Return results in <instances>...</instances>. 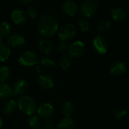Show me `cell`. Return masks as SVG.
I'll use <instances>...</instances> for the list:
<instances>
[{
  "label": "cell",
  "mask_w": 129,
  "mask_h": 129,
  "mask_svg": "<svg viewBox=\"0 0 129 129\" xmlns=\"http://www.w3.org/2000/svg\"><path fill=\"white\" fill-rule=\"evenodd\" d=\"M38 29L41 36L49 38L54 36L58 30V23L51 15L45 14L38 20Z\"/></svg>",
  "instance_id": "obj_1"
},
{
  "label": "cell",
  "mask_w": 129,
  "mask_h": 129,
  "mask_svg": "<svg viewBox=\"0 0 129 129\" xmlns=\"http://www.w3.org/2000/svg\"><path fill=\"white\" fill-rule=\"evenodd\" d=\"M17 106L18 109L26 116L33 115L37 110V104L34 98L29 95H21L17 99Z\"/></svg>",
  "instance_id": "obj_2"
},
{
  "label": "cell",
  "mask_w": 129,
  "mask_h": 129,
  "mask_svg": "<svg viewBox=\"0 0 129 129\" xmlns=\"http://www.w3.org/2000/svg\"><path fill=\"white\" fill-rule=\"evenodd\" d=\"M98 8L97 0H84L79 6V13L84 17H91L98 12Z\"/></svg>",
  "instance_id": "obj_3"
},
{
  "label": "cell",
  "mask_w": 129,
  "mask_h": 129,
  "mask_svg": "<svg viewBox=\"0 0 129 129\" xmlns=\"http://www.w3.org/2000/svg\"><path fill=\"white\" fill-rule=\"evenodd\" d=\"M76 34V28L73 23H67L63 25L57 30V36L61 41L67 42L75 37Z\"/></svg>",
  "instance_id": "obj_4"
},
{
  "label": "cell",
  "mask_w": 129,
  "mask_h": 129,
  "mask_svg": "<svg viewBox=\"0 0 129 129\" xmlns=\"http://www.w3.org/2000/svg\"><path fill=\"white\" fill-rule=\"evenodd\" d=\"M92 44L94 51L99 54H105L109 50V43L107 39L101 34H97L94 37Z\"/></svg>",
  "instance_id": "obj_5"
},
{
  "label": "cell",
  "mask_w": 129,
  "mask_h": 129,
  "mask_svg": "<svg viewBox=\"0 0 129 129\" xmlns=\"http://www.w3.org/2000/svg\"><path fill=\"white\" fill-rule=\"evenodd\" d=\"M18 63L23 67H33L37 65L39 63V58L35 52L26 51L20 55L18 58Z\"/></svg>",
  "instance_id": "obj_6"
},
{
  "label": "cell",
  "mask_w": 129,
  "mask_h": 129,
  "mask_svg": "<svg viewBox=\"0 0 129 129\" xmlns=\"http://www.w3.org/2000/svg\"><path fill=\"white\" fill-rule=\"evenodd\" d=\"M85 51V45L81 41H76L68 45L67 51V55L70 58H77L81 57Z\"/></svg>",
  "instance_id": "obj_7"
},
{
  "label": "cell",
  "mask_w": 129,
  "mask_h": 129,
  "mask_svg": "<svg viewBox=\"0 0 129 129\" xmlns=\"http://www.w3.org/2000/svg\"><path fill=\"white\" fill-rule=\"evenodd\" d=\"M36 113L39 117L45 119H49L54 116L55 109L50 103H42L37 107Z\"/></svg>",
  "instance_id": "obj_8"
},
{
  "label": "cell",
  "mask_w": 129,
  "mask_h": 129,
  "mask_svg": "<svg viewBox=\"0 0 129 129\" xmlns=\"http://www.w3.org/2000/svg\"><path fill=\"white\" fill-rule=\"evenodd\" d=\"M29 83L26 80L20 79L17 80L11 88L13 95L14 96H21L25 94L28 89H29Z\"/></svg>",
  "instance_id": "obj_9"
},
{
  "label": "cell",
  "mask_w": 129,
  "mask_h": 129,
  "mask_svg": "<svg viewBox=\"0 0 129 129\" xmlns=\"http://www.w3.org/2000/svg\"><path fill=\"white\" fill-rule=\"evenodd\" d=\"M127 71L126 64L121 60H116L110 64V73L115 76H122Z\"/></svg>",
  "instance_id": "obj_10"
},
{
  "label": "cell",
  "mask_w": 129,
  "mask_h": 129,
  "mask_svg": "<svg viewBox=\"0 0 129 129\" xmlns=\"http://www.w3.org/2000/svg\"><path fill=\"white\" fill-rule=\"evenodd\" d=\"M38 84L42 89L50 90L54 86V80L51 75L40 74L38 78Z\"/></svg>",
  "instance_id": "obj_11"
},
{
  "label": "cell",
  "mask_w": 129,
  "mask_h": 129,
  "mask_svg": "<svg viewBox=\"0 0 129 129\" xmlns=\"http://www.w3.org/2000/svg\"><path fill=\"white\" fill-rule=\"evenodd\" d=\"M112 19L117 23L124 22L128 17V11L121 7H116L113 8L110 13Z\"/></svg>",
  "instance_id": "obj_12"
},
{
  "label": "cell",
  "mask_w": 129,
  "mask_h": 129,
  "mask_svg": "<svg viewBox=\"0 0 129 129\" xmlns=\"http://www.w3.org/2000/svg\"><path fill=\"white\" fill-rule=\"evenodd\" d=\"M62 10L68 16L73 17L78 12V6L73 0H66L62 4Z\"/></svg>",
  "instance_id": "obj_13"
},
{
  "label": "cell",
  "mask_w": 129,
  "mask_h": 129,
  "mask_svg": "<svg viewBox=\"0 0 129 129\" xmlns=\"http://www.w3.org/2000/svg\"><path fill=\"white\" fill-rule=\"evenodd\" d=\"M25 42V38L24 36L20 33H12L11 35H9L8 39V44L14 48H17L21 45H23Z\"/></svg>",
  "instance_id": "obj_14"
},
{
  "label": "cell",
  "mask_w": 129,
  "mask_h": 129,
  "mask_svg": "<svg viewBox=\"0 0 129 129\" xmlns=\"http://www.w3.org/2000/svg\"><path fill=\"white\" fill-rule=\"evenodd\" d=\"M11 18L12 21L17 25H22L25 23L26 18L24 11L20 8L14 9L11 14Z\"/></svg>",
  "instance_id": "obj_15"
},
{
  "label": "cell",
  "mask_w": 129,
  "mask_h": 129,
  "mask_svg": "<svg viewBox=\"0 0 129 129\" xmlns=\"http://www.w3.org/2000/svg\"><path fill=\"white\" fill-rule=\"evenodd\" d=\"M75 127L76 122L70 116H64L57 124V129H74Z\"/></svg>",
  "instance_id": "obj_16"
},
{
  "label": "cell",
  "mask_w": 129,
  "mask_h": 129,
  "mask_svg": "<svg viewBox=\"0 0 129 129\" xmlns=\"http://www.w3.org/2000/svg\"><path fill=\"white\" fill-rule=\"evenodd\" d=\"M17 106V102L13 99H8L2 106V112L5 115H10L14 113Z\"/></svg>",
  "instance_id": "obj_17"
},
{
  "label": "cell",
  "mask_w": 129,
  "mask_h": 129,
  "mask_svg": "<svg viewBox=\"0 0 129 129\" xmlns=\"http://www.w3.org/2000/svg\"><path fill=\"white\" fill-rule=\"evenodd\" d=\"M13 96L11 88L6 83H0V100L10 99Z\"/></svg>",
  "instance_id": "obj_18"
},
{
  "label": "cell",
  "mask_w": 129,
  "mask_h": 129,
  "mask_svg": "<svg viewBox=\"0 0 129 129\" xmlns=\"http://www.w3.org/2000/svg\"><path fill=\"white\" fill-rule=\"evenodd\" d=\"M39 46L40 51L45 54H50L53 50V44L48 39H42L40 41Z\"/></svg>",
  "instance_id": "obj_19"
},
{
  "label": "cell",
  "mask_w": 129,
  "mask_h": 129,
  "mask_svg": "<svg viewBox=\"0 0 129 129\" xmlns=\"http://www.w3.org/2000/svg\"><path fill=\"white\" fill-rule=\"evenodd\" d=\"M11 55V48L2 42L0 43V62H4L8 59Z\"/></svg>",
  "instance_id": "obj_20"
},
{
  "label": "cell",
  "mask_w": 129,
  "mask_h": 129,
  "mask_svg": "<svg viewBox=\"0 0 129 129\" xmlns=\"http://www.w3.org/2000/svg\"><path fill=\"white\" fill-rule=\"evenodd\" d=\"M111 26H112L111 21L107 19H104L98 23L97 26V30L101 33H107L110 29Z\"/></svg>",
  "instance_id": "obj_21"
},
{
  "label": "cell",
  "mask_w": 129,
  "mask_h": 129,
  "mask_svg": "<svg viewBox=\"0 0 129 129\" xmlns=\"http://www.w3.org/2000/svg\"><path fill=\"white\" fill-rule=\"evenodd\" d=\"M58 65L63 70H67L71 66L70 57L67 54H62L58 60Z\"/></svg>",
  "instance_id": "obj_22"
},
{
  "label": "cell",
  "mask_w": 129,
  "mask_h": 129,
  "mask_svg": "<svg viewBox=\"0 0 129 129\" xmlns=\"http://www.w3.org/2000/svg\"><path fill=\"white\" fill-rule=\"evenodd\" d=\"M55 63H56V61L53 57L46 56V57H42L37 64H39V67H43L45 68H51L55 66Z\"/></svg>",
  "instance_id": "obj_23"
},
{
  "label": "cell",
  "mask_w": 129,
  "mask_h": 129,
  "mask_svg": "<svg viewBox=\"0 0 129 129\" xmlns=\"http://www.w3.org/2000/svg\"><path fill=\"white\" fill-rule=\"evenodd\" d=\"M74 110V106L70 101H66L61 107V113L64 116H70Z\"/></svg>",
  "instance_id": "obj_24"
},
{
  "label": "cell",
  "mask_w": 129,
  "mask_h": 129,
  "mask_svg": "<svg viewBox=\"0 0 129 129\" xmlns=\"http://www.w3.org/2000/svg\"><path fill=\"white\" fill-rule=\"evenodd\" d=\"M28 124L32 129H39L42 125V120L38 116L32 115L28 119Z\"/></svg>",
  "instance_id": "obj_25"
},
{
  "label": "cell",
  "mask_w": 129,
  "mask_h": 129,
  "mask_svg": "<svg viewBox=\"0 0 129 129\" xmlns=\"http://www.w3.org/2000/svg\"><path fill=\"white\" fill-rule=\"evenodd\" d=\"M10 69L6 66L0 67V83L6 82L10 77Z\"/></svg>",
  "instance_id": "obj_26"
},
{
  "label": "cell",
  "mask_w": 129,
  "mask_h": 129,
  "mask_svg": "<svg viewBox=\"0 0 129 129\" xmlns=\"http://www.w3.org/2000/svg\"><path fill=\"white\" fill-rule=\"evenodd\" d=\"M10 33H11L10 25L5 21L0 23V36L2 38H5L8 36L10 35Z\"/></svg>",
  "instance_id": "obj_27"
},
{
  "label": "cell",
  "mask_w": 129,
  "mask_h": 129,
  "mask_svg": "<svg viewBox=\"0 0 129 129\" xmlns=\"http://www.w3.org/2000/svg\"><path fill=\"white\" fill-rule=\"evenodd\" d=\"M128 115V113L126 109H119L115 112V119L117 121H123L127 119Z\"/></svg>",
  "instance_id": "obj_28"
},
{
  "label": "cell",
  "mask_w": 129,
  "mask_h": 129,
  "mask_svg": "<svg viewBox=\"0 0 129 129\" xmlns=\"http://www.w3.org/2000/svg\"><path fill=\"white\" fill-rule=\"evenodd\" d=\"M78 26L82 32H88L90 29V23L85 18H80L78 21Z\"/></svg>",
  "instance_id": "obj_29"
},
{
  "label": "cell",
  "mask_w": 129,
  "mask_h": 129,
  "mask_svg": "<svg viewBox=\"0 0 129 129\" xmlns=\"http://www.w3.org/2000/svg\"><path fill=\"white\" fill-rule=\"evenodd\" d=\"M27 14L30 18L36 19L39 16V12H38V10L35 7L29 6L28 10H27Z\"/></svg>",
  "instance_id": "obj_30"
},
{
  "label": "cell",
  "mask_w": 129,
  "mask_h": 129,
  "mask_svg": "<svg viewBox=\"0 0 129 129\" xmlns=\"http://www.w3.org/2000/svg\"><path fill=\"white\" fill-rule=\"evenodd\" d=\"M67 48H68V45H67V42L60 40V42H58V45H57L58 51L61 53H65V52H67Z\"/></svg>",
  "instance_id": "obj_31"
},
{
  "label": "cell",
  "mask_w": 129,
  "mask_h": 129,
  "mask_svg": "<svg viewBox=\"0 0 129 129\" xmlns=\"http://www.w3.org/2000/svg\"><path fill=\"white\" fill-rule=\"evenodd\" d=\"M42 128L43 129H54V125L53 122L51 120H47L44 122L42 125Z\"/></svg>",
  "instance_id": "obj_32"
},
{
  "label": "cell",
  "mask_w": 129,
  "mask_h": 129,
  "mask_svg": "<svg viewBox=\"0 0 129 129\" xmlns=\"http://www.w3.org/2000/svg\"><path fill=\"white\" fill-rule=\"evenodd\" d=\"M20 2H21L22 4L26 5H30V4L33 2V0H20Z\"/></svg>",
  "instance_id": "obj_33"
},
{
  "label": "cell",
  "mask_w": 129,
  "mask_h": 129,
  "mask_svg": "<svg viewBox=\"0 0 129 129\" xmlns=\"http://www.w3.org/2000/svg\"><path fill=\"white\" fill-rule=\"evenodd\" d=\"M2 127H3V119H2V118L0 116V129L2 128Z\"/></svg>",
  "instance_id": "obj_34"
},
{
  "label": "cell",
  "mask_w": 129,
  "mask_h": 129,
  "mask_svg": "<svg viewBox=\"0 0 129 129\" xmlns=\"http://www.w3.org/2000/svg\"><path fill=\"white\" fill-rule=\"evenodd\" d=\"M2 37L0 36V43H2Z\"/></svg>",
  "instance_id": "obj_35"
}]
</instances>
